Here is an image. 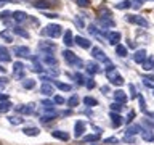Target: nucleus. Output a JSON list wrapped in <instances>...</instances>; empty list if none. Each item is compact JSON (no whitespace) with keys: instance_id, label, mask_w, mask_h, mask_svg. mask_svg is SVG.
I'll list each match as a JSON object with an SVG mask.
<instances>
[{"instance_id":"f257e3e1","label":"nucleus","mask_w":154,"mask_h":145,"mask_svg":"<svg viewBox=\"0 0 154 145\" xmlns=\"http://www.w3.org/2000/svg\"><path fill=\"white\" fill-rule=\"evenodd\" d=\"M61 32H63V29L60 24H48V26H45V29H42V36H47L51 39L60 37Z\"/></svg>"},{"instance_id":"f03ea898","label":"nucleus","mask_w":154,"mask_h":145,"mask_svg":"<svg viewBox=\"0 0 154 145\" xmlns=\"http://www.w3.org/2000/svg\"><path fill=\"white\" fill-rule=\"evenodd\" d=\"M63 58H64V61L69 66H82V65H84L80 58L77 56L74 52H71V50H64V52H63Z\"/></svg>"},{"instance_id":"7ed1b4c3","label":"nucleus","mask_w":154,"mask_h":145,"mask_svg":"<svg viewBox=\"0 0 154 145\" xmlns=\"http://www.w3.org/2000/svg\"><path fill=\"white\" fill-rule=\"evenodd\" d=\"M125 19H127L128 23L138 24V26H143V27H148V26H149L148 19H144L143 16H138V14H127V16H125Z\"/></svg>"},{"instance_id":"20e7f679","label":"nucleus","mask_w":154,"mask_h":145,"mask_svg":"<svg viewBox=\"0 0 154 145\" xmlns=\"http://www.w3.org/2000/svg\"><path fill=\"white\" fill-rule=\"evenodd\" d=\"M91 55H93L95 60H100V61L106 63V65H111V60H109L108 56H106V53H104L103 50H101V48H98V47L91 48Z\"/></svg>"},{"instance_id":"39448f33","label":"nucleus","mask_w":154,"mask_h":145,"mask_svg":"<svg viewBox=\"0 0 154 145\" xmlns=\"http://www.w3.org/2000/svg\"><path fill=\"white\" fill-rule=\"evenodd\" d=\"M38 50L43 52L45 55H50L51 52H55L56 50V44H53V42H38Z\"/></svg>"},{"instance_id":"423d86ee","label":"nucleus","mask_w":154,"mask_h":145,"mask_svg":"<svg viewBox=\"0 0 154 145\" xmlns=\"http://www.w3.org/2000/svg\"><path fill=\"white\" fill-rule=\"evenodd\" d=\"M13 77L14 79H24V65L21 61L13 63Z\"/></svg>"},{"instance_id":"0eeeda50","label":"nucleus","mask_w":154,"mask_h":145,"mask_svg":"<svg viewBox=\"0 0 154 145\" xmlns=\"http://www.w3.org/2000/svg\"><path fill=\"white\" fill-rule=\"evenodd\" d=\"M85 129H87V124H85V121H77L75 126H74V137L75 139H80V137H84V132H85Z\"/></svg>"},{"instance_id":"6e6552de","label":"nucleus","mask_w":154,"mask_h":145,"mask_svg":"<svg viewBox=\"0 0 154 145\" xmlns=\"http://www.w3.org/2000/svg\"><path fill=\"white\" fill-rule=\"evenodd\" d=\"M13 53L16 56H19V58H31V50H29L26 45H23V47H13Z\"/></svg>"},{"instance_id":"1a4fd4ad","label":"nucleus","mask_w":154,"mask_h":145,"mask_svg":"<svg viewBox=\"0 0 154 145\" xmlns=\"http://www.w3.org/2000/svg\"><path fill=\"white\" fill-rule=\"evenodd\" d=\"M120 32L117 31H109V32H106V39H108V42L109 44H112V45H117V44L120 42Z\"/></svg>"},{"instance_id":"9d476101","label":"nucleus","mask_w":154,"mask_h":145,"mask_svg":"<svg viewBox=\"0 0 154 145\" xmlns=\"http://www.w3.org/2000/svg\"><path fill=\"white\" fill-rule=\"evenodd\" d=\"M96 23H98L103 29H109V27L116 26V23H114L112 18H98V19H96Z\"/></svg>"},{"instance_id":"9b49d317","label":"nucleus","mask_w":154,"mask_h":145,"mask_svg":"<svg viewBox=\"0 0 154 145\" xmlns=\"http://www.w3.org/2000/svg\"><path fill=\"white\" fill-rule=\"evenodd\" d=\"M32 7L37 8V10L50 8V7H51V0H34V2H32Z\"/></svg>"},{"instance_id":"f8f14e48","label":"nucleus","mask_w":154,"mask_h":145,"mask_svg":"<svg viewBox=\"0 0 154 145\" xmlns=\"http://www.w3.org/2000/svg\"><path fill=\"white\" fill-rule=\"evenodd\" d=\"M109 116H111V123H112L114 127H119V126H122L124 118H122V116H120L119 113H114V111H111Z\"/></svg>"},{"instance_id":"ddd939ff","label":"nucleus","mask_w":154,"mask_h":145,"mask_svg":"<svg viewBox=\"0 0 154 145\" xmlns=\"http://www.w3.org/2000/svg\"><path fill=\"white\" fill-rule=\"evenodd\" d=\"M74 44H77V45L82 47V48H90V45H91V42L88 40V39H85V37H82V36L74 37Z\"/></svg>"},{"instance_id":"4468645a","label":"nucleus","mask_w":154,"mask_h":145,"mask_svg":"<svg viewBox=\"0 0 154 145\" xmlns=\"http://www.w3.org/2000/svg\"><path fill=\"white\" fill-rule=\"evenodd\" d=\"M144 60H146V50H144V48H141V50H137V52H135V55H133V61H135V63L141 65Z\"/></svg>"},{"instance_id":"2eb2a0df","label":"nucleus","mask_w":154,"mask_h":145,"mask_svg":"<svg viewBox=\"0 0 154 145\" xmlns=\"http://www.w3.org/2000/svg\"><path fill=\"white\" fill-rule=\"evenodd\" d=\"M11 18H13L16 23H24V21L29 18V14H27L26 11H14V13H11Z\"/></svg>"},{"instance_id":"dca6fc26","label":"nucleus","mask_w":154,"mask_h":145,"mask_svg":"<svg viewBox=\"0 0 154 145\" xmlns=\"http://www.w3.org/2000/svg\"><path fill=\"white\" fill-rule=\"evenodd\" d=\"M40 94L47 95V97H51L53 94H55V87H53L51 84H48V82H45V84L40 87Z\"/></svg>"},{"instance_id":"f3484780","label":"nucleus","mask_w":154,"mask_h":145,"mask_svg":"<svg viewBox=\"0 0 154 145\" xmlns=\"http://www.w3.org/2000/svg\"><path fill=\"white\" fill-rule=\"evenodd\" d=\"M87 72L88 74H98V72H101V68L98 63L91 61V63H87Z\"/></svg>"},{"instance_id":"a211bd4d","label":"nucleus","mask_w":154,"mask_h":145,"mask_svg":"<svg viewBox=\"0 0 154 145\" xmlns=\"http://www.w3.org/2000/svg\"><path fill=\"white\" fill-rule=\"evenodd\" d=\"M141 65H143V69H144V71H151V69H154V55L146 56V60H144Z\"/></svg>"},{"instance_id":"6ab92c4d","label":"nucleus","mask_w":154,"mask_h":145,"mask_svg":"<svg viewBox=\"0 0 154 145\" xmlns=\"http://www.w3.org/2000/svg\"><path fill=\"white\" fill-rule=\"evenodd\" d=\"M51 135L58 140H63V142H67V140H69V134L64 132V130H53Z\"/></svg>"},{"instance_id":"aec40b11","label":"nucleus","mask_w":154,"mask_h":145,"mask_svg":"<svg viewBox=\"0 0 154 145\" xmlns=\"http://www.w3.org/2000/svg\"><path fill=\"white\" fill-rule=\"evenodd\" d=\"M16 110L19 111V113H23V114H32V113H34V103L21 105V106H18Z\"/></svg>"},{"instance_id":"412c9836","label":"nucleus","mask_w":154,"mask_h":145,"mask_svg":"<svg viewBox=\"0 0 154 145\" xmlns=\"http://www.w3.org/2000/svg\"><path fill=\"white\" fill-rule=\"evenodd\" d=\"M114 102H117V103H125V102H127L125 92L124 90H116L114 92Z\"/></svg>"},{"instance_id":"4be33fe9","label":"nucleus","mask_w":154,"mask_h":145,"mask_svg":"<svg viewBox=\"0 0 154 145\" xmlns=\"http://www.w3.org/2000/svg\"><path fill=\"white\" fill-rule=\"evenodd\" d=\"M0 39L3 42H13V32L10 29H3V31H0Z\"/></svg>"},{"instance_id":"5701e85b","label":"nucleus","mask_w":154,"mask_h":145,"mask_svg":"<svg viewBox=\"0 0 154 145\" xmlns=\"http://www.w3.org/2000/svg\"><path fill=\"white\" fill-rule=\"evenodd\" d=\"M0 61H3V63H8V61H11V56H10V52H8L5 47H0Z\"/></svg>"},{"instance_id":"b1692460","label":"nucleus","mask_w":154,"mask_h":145,"mask_svg":"<svg viewBox=\"0 0 154 145\" xmlns=\"http://www.w3.org/2000/svg\"><path fill=\"white\" fill-rule=\"evenodd\" d=\"M63 42H64V45L71 47L72 44H74V37H72V32L67 29V31H64V37H63Z\"/></svg>"},{"instance_id":"393cba45","label":"nucleus","mask_w":154,"mask_h":145,"mask_svg":"<svg viewBox=\"0 0 154 145\" xmlns=\"http://www.w3.org/2000/svg\"><path fill=\"white\" fill-rule=\"evenodd\" d=\"M31 60H32V63H34V68H32V69L35 71V72H43V69H45V68H43V65L38 61V58H37V56H31Z\"/></svg>"},{"instance_id":"a878e982","label":"nucleus","mask_w":154,"mask_h":145,"mask_svg":"<svg viewBox=\"0 0 154 145\" xmlns=\"http://www.w3.org/2000/svg\"><path fill=\"white\" fill-rule=\"evenodd\" d=\"M141 130H143V127L140 124H132L130 127H127V132H125V134H127V135H135V134L141 132Z\"/></svg>"},{"instance_id":"bb28decb","label":"nucleus","mask_w":154,"mask_h":145,"mask_svg":"<svg viewBox=\"0 0 154 145\" xmlns=\"http://www.w3.org/2000/svg\"><path fill=\"white\" fill-rule=\"evenodd\" d=\"M23 132L26 135H29V137H35V135L40 134V129H38V127H24Z\"/></svg>"},{"instance_id":"cd10ccee","label":"nucleus","mask_w":154,"mask_h":145,"mask_svg":"<svg viewBox=\"0 0 154 145\" xmlns=\"http://www.w3.org/2000/svg\"><path fill=\"white\" fill-rule=\"evenodd\" d=\"M141 139L146 140V142H154V132H151V130H141Z\"/></svg>"},{"instance_id":"c85d7f7f","label":"nucleus","mask_w":154,"mask_h":145,"mask_svg":"<svg viewBox=\"0 0 154 145\" xmlns=\"http://www.w3.org/2000/svg\"><path fill=\"white\" fill-rule=\"evenodd\" d=\"M116 53H117V55L119 56H127L128 55V52H127V48H125L124 45H122V44H117V45H116Z\"/></svg>"},{"instance_id":"c756f323","label":"nucleus","mask_w":154,"mask_h":145,"mask_svg":"<svg viewBox=\"0 0 154 145\" xmlns=\"http://www.w3.org/2000/svg\"><path fill=\"white\" fill-rule=\"evenodd\" d=\"M13 32H14V34H18V36H21L23 39H29V32H27V31H24L21 26L13 27Z\"/></svg>"},{"instance_id":"7c9ffc66","label":"nucleus","mask_w":154,"mask_h":145,"mask_svg":"<svg viewBox=\"0 0 154 145\" xmlns=\"http://www.w3.org/2000/svg\"><path fill=\"white\" fill-rule=\"evenodd\" d=\"M53 82H55V85H56L60 90H63V92H69V90L72 89L69 84H66V82H60V81H53Z\"/></svg>"},{"instance_id":"2f4dec72","label":"nucleus","mask_w":154,"mask_h":145,"mask_svg":"<svg viewBox=\"0 0 154 145\" xmlns=\"http://www.w3.org/2000/svg\"><path fill=\"white\" fill-rule=\"evenodd\" d=\"M84 142H98L100 140V134H88V135H84Z\"/></svg>"},{"instance_id":"473e14b6","label":"nucleus","mask_w":154,"mask_h":145,"mask_svg":"<svg viewBox=\"0 0 154 145\" xmlns=\"http://www.w3.org/2000/svg\"><path fill=\"white\" fill-rule=\"evenodd\" d=\"M132 7V0H122L120 3H116V8L117 10H125V8H130Z\"/></svg>"},{"instance_id":"72a5a7b5","label":"nucleus","mask_w":154,"mask_h":145,"mask_svg":"<svg viewBox=\"0 0 154 145\" xmlns=\"http://www.w3.org/2000/svg\"><path fill=\"white\" fill-rule=\"evenodd\" d=\"M79 102H80L79 97H77V95H72L71 98L67 100V106H69V108H75V106L79 105Z\"/></svg>"},{"instance_id":"f704fd0d","label":"nucleus","mask_w":154,"mask_h":145,"mask_svg":"<svg viewBox=\"0 0 154 145\" xmlns=\"http://www.w3.org/2000/svg\"><path fill=\"white\" fill-rule=\"evenodd\" d=\"M10 108H11V103L7 100V102H0V113H7V111H10Z\"/></svg>"},{"instance_id":"c9c22d12","label":"nucleus","mask_w":154,"mask_h":145,"mask_svg":"<svg viewBox=\"0 0 154 145\" xmlns=\"http://www.w3.org/2000/svg\"><path fill=\"white\" fill-rule=\"evenodd\" d=\"M84 103H85L87 106H96V105H98V100L93 98V97H85V98H84Z\"/></svg>"},{"instance_id":"e433bc0d","label":"nucleus","mask_w":154,"mask_h":145,"mask_svg":"<svg viewBox=\"0 0 154 145\" xmlns=\"http://www.w3.org/2000/svg\"><path fill=\"white\" fill-rule=\"evenodd\" d=\"M23 87L24 89H34V87H35V81L34 79H24L23 81Z\"/></svg>"},{"instance_id":"4c0bfd02","label":"nucleus","mask_w":154,"mask_h":145,"mask_svg":"<svg viewBox=\"0 0 154 145\" xmlns=\"http://www.w3.org/2000/svg\"><path fill=\"white\" fill-rule=\"evenodd\" d=\"M146 121H144V123L146 124H149V126H154V113L152 111H146Z\"/></svg>"},{"instance_id":"58836bf2","label":"nucleus","mask_w":154,"mask_h":145,"mask_svg":"<svg viewBox=\"0 0 154 145\" xmlns=\"http://www.w3.org/2000/svg\"><path fill=\"white\" fill-rule=\"evenodd\" d=\"M8 121H10V123H11V124L18 126V124H21L24 119L21 118V116H10V118H8Z\"/></svg>"},{"instance_id":"ea45409f","label":"nucleus","mask_w":154,"mask_h":145,"mask_svg":"<svg viewBox=\"0 0 154 145\" xmlns=\"http://www.w3.org/2000/svg\"><path fill=\"white\" fill-rule=\"evenodd\" d=\"M43 61H45L47 65H56V58L50 56V55H43Z\"/></svg>"},{"instance_id":"a19ab883","label":"nucleus","mask_w":154,"mask_h":145,"mask_svg":"<svg viewBox=\"0 0 154 145\" xmlns=\"http://www.w3.org/2000/svg\"><path fill=\"white\" fill-rule=\"evenodd\" d=\"M111 84H114V85H122V84H124V77H122V76L114 77V79L111 81Z\"/></svg>"},{"instance_id":"79ce46f5","label":"nucleus","mask_w":154,"mask_h":145,"mask_svg":"<svg viewBox=\"0 0 154 145\" xmlns=\"http://www.w3.org/2000/svg\"><path fill=\"white\" fill-rule=\"evenodd\" d=\"M138 102H140V106H141V111H143V113H146V102H144L143 95H138Z\"/></svg>"},{"instance_id":"37998d69","label":"nucleus","mask_w":154,"mask_h":145,"mask_svg":"<svg viewBox=\"0 0 154 145\" xmlns=\"http://www.w3.org/2000/svg\"><path fill=\"white\" fill-rule=\"evenodd\" d=\"M111 110L116 111V113H119V111L122 110V103H117V102H114V103L111 105Z\"/></svg>"},{"instance_id":"c03bdc74","label":"nucleus","mask_w":154,"mask_h":145,"mask_svg":"<svg viewBox=\"0 0 154 145\" xmlns=\"http://www.w3.org/2000/svg\"><path fill=\"white\" fill-rule=\"evenodd\" d=\"M75 3L79 5L80 8H85V7H88V5H90V0H75Z\"/></svg>"},{"instance_id":"a18cd8bd","label":"nucleus","mask_w":154,"mask_h":145,"mask_svg":"<svg viewBox=\"0 0 154 145\" xmlns=\"http://www.w3.org/2000/svg\"><path fill=\"white\" fill-rule=\"evenodd\" d=\"M53 103H56V105H63V103H64V98H63L61 95H55V97H53Z\"/></svg>"},{"instance_id":"49530a36","label":"nucleus","mask_w":154,"mask_h":145,"mask_svg":"<svg viewBox=\"0 0 154 145\" xmlns=\"http://www.w3.org/2000/svg\"><path fill=\"white\" fill-rule=\"evenodd\" d=\"M85 81H87V82H84V84L87 85V89H95L96 84H95V81L91 79V77H90V79H85Z\"/></svg>"},{"instance_id":"de8ad7c7","label":"nucleus","mask_w":154,"mask_h":145,"mask_svg":"<svg viewBox=\"0 0 154 145\" xmlns=\"http://www.w3.org/2000/svg\"><path fill=\"white\" fill-rule=\"evenodd\" d=\"M103 143H119V139L117 137H108L103 140Z\"/></svg>"},{"instance_id":"09e8293b","label":"nucleus","mask_w":154,"mask_h":145,"mask_svg":"<svg viewBox=\"0 0 154 145\" xmlns=\"http://www.w3.org/2000/svg\"><path fill=\"white\" fill-rule=\"evenodd\" d=\"M144 2H148V0H132V5H133L135 8H140Z\"/></svg>"},{"instance_id":"8fccbe9b","label":"nucleus","mask_w":154,"mask_h":145,"mask_svg":"<svg viewBox=\"0 0 154 145\" xmlns=\"http://www.w3.org/2000/svg\"><path fill=\"white\" fill-rule=\"evenodd\" d=\"M10 16H11V13H10V11H2V13H0V19H2V21H7Z\"/></svg>"},{"instance_id":"3c124183","label":"nucleus","mask_w":154,"mask_h":145,"mask_svg":"<svg viewBox=\"0 0 154 145\" xmlns=\"http://www.w3.org/2000/svg\"><path fill=\"white\" fill-rule=\"evenodd\" d=\"M133 118H135V111H130V113H128V116H127V119H125L124 123L130 124V123H132V121H133Z\"/></svg>"},{"instance_id":"603ef678","label":"nucleus","mask_w":154,"mask_h":145,"mask_svg":"<svg viewBox=\"0 0 154 145\" xmlns=\"http://www.w3.org/2000/svg\"><path fill=\"white\" fill-rule=\"evenodd\" d=\"M42 105L45 108H53V100H42Z\"/></svg>"},{"instance_id":"864d4df0","label":"nucleus","mask_w":154,"mask_h":145,"mask_svg":"<svg viewBox=\"0 0 154 145\" xmlns=\"http://www.w3.org/2000/svg\"><path fill=\"white\" fill-rule=\"evenodd\" d=\"M74 77H75L77 84H84V81H85V79H84V76H82V74H79V72H75V76H74Z\"/></svg>"},{"instance_id":"5fc2aeb1","label":"nucleus","mask_w":154,"mask_h":145,"mask_svg":"<svg viewBox=\"0 0 154 145\" xmlns=\"http://www.w3.org/2000/svg\"><path fill=\"white\" fill-rule=\"evenodd\" d=\"M7 84H8V79H7V77H0V89H3Z\"/></svg>"},{"instance_id":"6e6d98bb","label":"nucleus","mask_w":154,"mask_h":145,"mask_svg":"<svg viewBox=\"0 0 154 145\" xmlns=\"http://www.w3.org/2000/svg\"><path fill=\"white\" fill-rule=\"evenodd\" d=\"M7 3H16V0H0V8H2L3 5H7Z\"/></svg>"},{"instance_id":"4d7b16f0","label":"nucleus","mask_w":154,"mask_h":145,"mask_svg":"<svg viewBox=\"0 0 154 145\" xmlns=\"http://www.w3.org/2000/svg\"><path fill=\"white\" fill-rule=\"evenodd\" d=\"M128 87H130V92H132V94H130V95H132L133 98H135V97H137V92H135V85H133V84H130Z\"/></svg>"},{"instance_id":"13d9d810","label":"nucleus","mask_w":154,"mask_h":145,"mask_svg":"<svg viewBox=\"0 0 154 145\" xmlns=\"http://www.w3.org/2000/svg\"><path fill=\"white\" fill-rule=\"evenodd\" d=\"M8 100V95L7 94H0V102H7Z\"/></svg>"},{"instance_id":"bf43d9fd","label":"nucleus","mask_w":154,"mask_h":145,"mask_svg":"<svg viewBox=\"0 0 154 145\" xmlns=\"http://www.w3.org/2000/svg\"><path fill=\"white\" fill-rule=\"evenodd\" d=\"M45 16L47 18H58V14L56 13H45Z\"/></svg>"},{"instance_id":"052dcab7","label":"nucleus","mask_w":154,"mask_h":145,"mask_svg":"<svg viewBox=\"0 0 154 145\" xmlns=\"http://www.w3.org/2000/svg\"><path fill=\"white\" fill-rule=\"evenodd\" d=\"M128 47H130V48H135V42H132V40H128Z\"/></svg>"},{"instance_id":"680f3d73","label":"nucleus","mask_w":154,"mask_h":145,"mask_svg":"<svg viewBox=\"0 0 154 145\" xmlns=\"http://www.w3.org/2000/svg\"><path fill=\"white\" fill-rule=\"evenodd\" d=\"M109 90V87L108 85H104V87H101V92H108Z\"/></svg>"},{"instance_id":"e2e57ef3","label":"nucleus","mask_w":154,"mask_h":145,"mask_svg":"<svg viewBox=\"0 0 154 145\" xmlns=\"http://www.w3.org/2000/svg\"><path fill=\"white\" fill-rule=\"evenodd\" d=\"M0 71H2V72H5V68H2V66H0Z\"/></svg>"},{"instance_id":"0e129e2a","label":"nucleus","mask_w":154,"mask_h":145,"mask_svg":"<svg viewBox=\"0 0 154 145\" xmlns=\"http://www.w3.org/2000/svg\"><path fill=\"white\" fill-rule=\"evenodd\" d=\"M152 95H154V89H152Z\"/></svg>"},{"instance_id":"69168bd1","label":"nucleus","mask_w":154,"mask_h":145,"mask_svg":"<svg viewBox=\"0 0 154 145\" xmlns=\"http://www.w3.org/2000/svg\"><path fill=\"white\" fill-rule=\"evenodd\" d=\"M0 145H2V143H0Z\"/></svg>"}]
</instances>
